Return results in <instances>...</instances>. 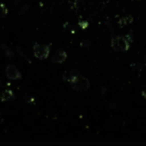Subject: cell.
<instances>
[{
    "label": "cell",
    "mask_w": 146,
    "mask_h": 146,
    "mask_svg": "<svg viewBox=\"0 0 146 146\" xmlns=\"http://www.w3.org/2000/svg\"><path fill=\"white\" fill-rule=\"evenodd\" d=\"M132 21H133V18L130 17V16H129V17H123L118 21V24L120 27H123V26L127 25L128 23H131Z\"/></svg>",
    "instance_id": "9c48e42d"
},
{
    "label": "cell",
    "mask_w": 146,
    "mask_h": 146,
    "mask_svg": "<svg viewBox=\"0 0 146 146\" xmlns=\"http://www.w3.org/2000/svg\"><path fill=\"white\" fill-rule=\"evenodd\" d=\"M6 76H7L9 79L11 80H17V79H21L22 78V74L18 70V68L14 65H8L5 69Z\"/></svg>",
    "instance_id": "277c9868"
},
{
    "label": "cell",
    "mask_w": 146,
    "mask_h": 146,
    "mask_svg": "<svg viewBox=\"0 0 146 146\" xmlns=\"http://www.w3.org/2000/svg\"><path fill=\"white\" fill-rule=\"evenodd\" d=\"M14 99V93L9 89L3 90L0 92V101H9Z\"/></svg>",
    "instance_id": "8992f818"
},
{
    "label": "cell",
    "mask_w": 146,
    "mask_h": 146,
    "mask_svg": "<svg viewBox=\"0 0 146 146\" xmlns=\"http://www.w3.org/2000/svg\"><path fill=\"white\" fill-rule=\"evenodd\" d=\"M67 59V53L63 49H59L55 52L52 57V62L54 63H63Z\"/></svg>",
    "instance_id": "5b68a950"
},
{
    "label": "cell",
    "mask_w": 146,
    "mask_h": 146,
    "mask_svg": "<svg viewBox=\"0 0 146 146\" xmlns=\"http://www.w3.org/2000/svg\"><path fill=\"white\" fill-rule=\"evenodd\" d=\"M1 47H2V49H3V51H4V53H5L6 56H7L9 59H11L12 57H13V55H14L13 50H11V49H10L9 47H8L7 45H5V44H2Z\"/></svg>",
    "instance_id": "ba28073f"
},
{
    "label": "cell",
    "mask_w": 146,
    "mask_h": 146,
    "mask_svg": "<svg viewBox=\"0 0 146 146\" xmlns=\"http://www.w3.org/2000/svg\"><path fill=\"white\" fill-rule=\"evenodd\" d=\"M69 83L70 86L77 91H87L90 86V81L86 77H84L83 75H80V74H77L75 78Z\"/></svg>",
    "instance_id": "7a4b0ae2"
},
{
    "label": "cell",
    "mask_w": 146,
    "mask_h": 146,
    "mask_svg": "<svg viewBox=\"0 0 146 146\" xmlns=\"http://www.w3.org/2000/svg\"><path fill=\"white\" fill-rule=\"evenodd\" d=\"M33 52L36 58L43 60V59L48 58L49 54H50V46L46 44H34L33 46Z\"/></svg>",
    "instance_id": "3957f363"
},
{
    "label": "cell",
    "mask_w": 146,
    "mask_h": 146,
    "mask_svg": "<svg viewBox=\"0 0 146 146\" xmlns=\"http://www.w3.org/2000/svg\"><path fill=\"white\" fill-rule=\"evenodd\" d=\"M132 42V37L126 36H115L111 39V47L115 51L126 52L130 48V43Z\"/></svg>",
    "instance_id": "6da1fadb"
},
{
    "label": "cell",
    "mask_w": 146,
    "mask_h": 146,
    "mask_svg": "<svg viewBox=\"0 0 146 146\" xmlns=\"http://www.w3.org/2000/svg\"><path fill=\"white\" fill-rule=\"evenodd\" d=\"M142 96L144 98H146V89H143L142 90Z\"/></svg>",
    "instance_id": "7c38bea8"
},
{
    "label": "cell",
    "mask_w": 146,
    "mask_h": 146,
    "mask_svg": "<svg viewBox=\"0 0 146 146\" xmlns=\"http://www.w3.org/2000/svg\"><path fill=\"white\" fill-rule=\"evenodd\" d=\"M8 13V9L3 3L0 2V17H5Z\"/></svg>",
    "instance_id": "30bf717a"
},
{
    "label": "cell",
    "mask_w": 146,
    "mask_h": 146,
    "mask_svg": "<svg viewBox=\"0 0 146 146\" xmlns=\"http://www.w3.org/2000/svg\"><path fill=\"white\" fill-rule=\"evenodd\" d=\"M77 72L75 71H67V72L64 73L63 75V80L64 81H67V82H71L72 80L75 78V76L77 75Z\"/></svg>",
    "instance_id": "52a82bcc"
},
{
    "label": "cell",
    "mask_w": 146,
    "mask_h": 146,
    "mask_svg": "<svg viewBox=\"0 0 146 146\" xmlns=\"http://www.w3.org/2000/svg\"><path fill=\"white\" fill-rule=\"evenodd\" d=\"M79 25L81 26V28L86 29L88 26V21H79Z\"/></svg>",
    "instance_id": "8fae6325"
}]
</instances>
